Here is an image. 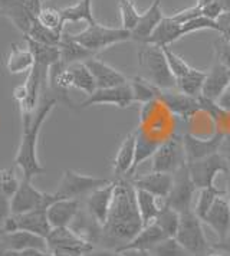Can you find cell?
Listing matches in <instances>:
<instances>
[{
    "label": "cell",
    "instance_id": "cell-44",
    "mask_svg": "<svg viewBox=\"0 0 230 256\" xmlns=\"http://www.w3.org/2000/svg\"><path fill=\"white\" fill-rule=\"evenodd\" d=\"M198 16H202V9L197 8L194 4V6H192V8H186L183 10L176 12L174 14H172L170 18H172L176 24H187V22H190V20H193V19H196V18H198Z\"/></svg>",
    "mask_w": 230,
    "mask_h": 256
},
{
    "label": "cell",
    "instance_id": "cell-42",
    "mask_svg": "<svg viewBox=\"0 0 230 256\" xmlns=\"http://www.w3.org/2000/svg\"><path fill=\"white\" fill-rule=\"evenodd\" d=\"M206 29L216 30V32L220 34V30H222V24H218V20H212V19H208V18L203 16V14L183 24L184 36L190 35V34H194V32H198V30H206Z\"/></svg>",
    "mask_w": 230,
    "mask_h": 256
},
{
    "label": "cell",
    "instance_id": "cell-59",
    "mask_svg": "<svg viewBox=\"0 0 230 256\" xmlns=\"http://www.w3.org/2000/svg\"><path fill=\"white\" fill-rule=\"evenodd\" d=\"M228 90H230V85H229V88H228Z\"/></svg>",
    "mask_w": 230,
    "mask_h": 256
},
{
    "label": "cell",
    "instance_id": "cell-50",
    "mask_svg": "<svg viewBox=\"0 0 230 256\" xmlns=\"http://www.w3.org/2000/svg\"><path fill=\"white\" fill-rule=\"evenodd\" d=\"M216 104H218L223 111H228V112H230V90H228L226 92L223 94V95L218 98V101H216Z\"/></svg>",
    "mask_w": 230,
    "mask_h": 256
},
{
    "label": "cell",
    "instance_id": "cell-8",
    "mask_svg": "<svg viewBox=\"0 0 230 256\" xmlns=\"http://www.w3.org/2000/svg\"><path fill=\"white\" fill-rule=\"evenodd\" d=\"M108 183H111L108 178L82 174L75 170H65L54 193L58 198H80L82 196H88L100 187L106 186Z\"/></svg>",
    "mask_w": 230,
    "mask_h": 256
},
{
    "label": "cell",
    "instance_id": "cell-28",
    "mask_svg": "<svg viewBox=\"0 0 230 256\" xmlns=\"http://www.w3.org/2000/svg\"><path fill=\"white\" fill-rule=\"evenodd\" d=\"M183 24H176L170 16H166L161 24L154 29V32L142 44H151L156 46H172L176 40L183 38Z\"/></svg>",
    "mask_w": 230,
    "mask_h": 256
},
{
    "label": "cell",
    "instance_id": "cell-38",
    "mask_svg": "<svg viewBox=\"0 0 230 256\" xmlns=\"http://www.w3.org/2000/svg\"><path fill=\"white\" fill-rule=\"evenodd\" d=\"M151 256H193L187 252L176 238H167L148 250Z\"/></svg>",
    "mask_w": 230,
    "mask_h": 256
},
{
    "label": "cell",
    "instance_id": "cell-43",
    "mask_svg": "<svg viewBox=\"0 0 230 256\" xmlns=\"http://www.w3.org/2000/svg\"><path fill=\"white\" fill-rule=\"evenodd\" d=\"M214 54L218 64H222L224 68L230 70V42L218 36L214 40Z\"/></svg>",
    "mask_w": 230,
    "mask_h": 256
},
{
    "label": "cell",
    "instance_id": "cell-35",
    "mask_svg": "<svg viewBox=\"0 0 230 256\" xmlns=\"http://www.w3.org/2000/svg\"><path fill=\"white\" fill-rule=\"evenodd\" d=\"M154 222L158 224V228L167 238H176L178 224H180V213L177 210L172 209L170 206H167L164 202V206L161 208L160 213Z\"/></svg>",
    "mask_w": 230,
    "mask_h": 256
},
{
    "label": "cell",
    "instance_id": "cell-3",
    "mask_svg": "<svg viewBox=\"0 0 230 256\" xmlns=\"http://www.w3.org/2000/svg\"><path fill=\"white\" fill-rule=\"evenodd\" d=\"M58 102L54 95L44 94L32 116L22 121V138L14 156V166L22 170L23 178L26 180H32L36 176L45 173V167L38 157V141L44 122Z\"/></svg>",
    "mask_w": 230,
    "mask_h": 256
},
{
    "label": "cell",
    "instance_id": "cell-19",
    "mask_svg": "<svg viewBox=\"0 0 230 256\" xmlns=\"http://www.w3.org/2000/svg\"><path fill=\"white\" fill-rule=\"evenodd\" d=\"M80 212V198H58L48 208L46 213L52 228H69Z\"/></svg>",
    "mask_w": 230,
    "mask_h": 256
},
{
    "label": "cell",
    "instance_id": "cell-14",
    "mask_svg": "<svg viewBox=\"0 0 230 256\" xmlns=\"http://www.w3.org/2000/svg\"><path fill=\"white\" fill-rule=\"evenodd\" d=\"M132 102H134L132 90L128 82V84L112 86V88H98L86 100L80 102L78 108L82 110V108H88L92 105H114V106L124 110Z\"/></svg>",
    "mask_w": 230,
    "mask_h": 256
},
{
    "label": "cell",
    "instance_id": "cell-33",
    "mask_svg": "<svg viewBox=\"0 0 230 256\" xmlns=\"http://www.w3.org/2000/svg\"><path fill=\"white\" fill-rule=\"evenodd\" d=\"M131 90H132V96H134V102H140L141 105L148 104L151 101L158 98L160 88H157L156 85H152L151 82L146 81L144 78H141L140 75L134 76L131 81Z\"/></svg>",
    "mask_w": 230,
    "mask_h": 256
},
{
    "label": "cell",
    "instance_id": "cell-57",
    "mask_svg": "<svg viewBox=\"0 0 230 256\" xmlns=\"http://www.w3.org/2000/svg\"><path fill=\"white\" fill-rule=\"evenodd\" d=\"M0 256H9V250L2 240H0Z\"/></svg>",
    "mask_w": 230,
    "mask_h": 256
},
{
    "label": "cell",
    "instance_id": "cell-18",
    "mask_svg": "<svg viewBox=\"0 0 230 256\" xmlns=\"http://www.w3.org/2000/svg\"><path fill=\"white\" fill-rule=\"evenodd\" d=\"M132 186L136 188L146 190L151 194L157 196L158 198H168L172 192V184H174V174L172 173H160V172H151L150 174L140 176V177H132L130 178Z\"/></svg>",
    "mask_w": 230,
    "mask_h": 256
},
{
    "label": "cell",
    "instance_id": "cell-49",
    "mask_svg": "<svg viewBox=\"0 0 230 256\" xmlns=\"http://www.w3.org/2000/svg\"><path fill=\"white\" fill-rule=\"evenodd\" d=\"M218 152L224 157V160L228 162L230 168V136H226V137H224V140L222 142V147H220V152Z\"/></svg>",
    "mask_w": 230,
    "mask_h": 256
},
{
    "label": "cell",
    "instance_id": "cell-40",
    "mask_svg": "<svg viewBox=\"0 0 230 256\" xmlns=\"http://www.w3.org/2000/svg\"><path fill=\"white\" fill-rule=\"evenodd\" d=\"M36 20L40 24H44L49 29H54L58 32H64V18H62V13L60 9H55V8H44L40 13L38 14Z\"/></svg>",
    "mask_w": 230,
    "mask_h": 256
},
{
    "label": "cell",
    "instance_id": "cell-2",
    "mask_svg": "<svg viewBox=\"0 0 230 256\" xmlns=\"http://www.w3.org/2000/svg\"><path fill=\"white\" fill-rule=\"evenodd\" d=\"M176 121L177 116H172L160 100H154L148 104L141 105L140 126L136 130L137 147L132 173L137 170L140 164L152 157V154L157 152L162 142L176 136Z\"/></svg>",
    "mask_w": 230,
    "mask_h": 256
},
{
    "label": "cell",
    "instance_id": "cell-60",
    "mask_svg": "<svg viewBox=\"0 0 230 256\" xmlns=\"http://www.w3.org/2000/svg\"><path fill=\"white\" fill-rule=\"evenodd\" d=\"M48 256H50V255H49V254H48Z\"/></svg>",
    "mask_w": 230,
    "mask_h": 256
},
{
    "label": "cell",
    "instance_id": "cell-10",
    "mask_svg": "<svg viewBox=\"0 0 230 256\" xmlns=\"http://www.w3.org/2000/svg\"><path fill=\"white\" fill-rule=\"evenodd\" d=\"M187 163L183 148V140L180 136H174L162 142L151 157V170L160 173L174 174L182 166Z\"/></svg>",
    "mask_w": 230,
    "mask_h": 256
},
{
    "label": "cell",
    "instance_id": "cell-36",
    "mask_svg": "<svg viewBox=\"0 0 230 256\" xmlns=\"http://www.w3.org/2000/svg\"><path fill=\"white\" fill-rule=\"evenodd\" d=\"M220 196H226V190H222L216 186L204 187L198 190V198L196 202L194 213L203 220V218L207 214V212L213 206V203L216 202V198Z\"/></svg>",
    "mask_w": 230,
    "mask_h": 256
},
{
    "label": "cell",
    "instance_id": "cell-13",
    "mask_svg": "<svg viewBox=\"0 0 230 256\" xmlns=\"http://www.w3.org/2000/svg\"><path fill=\"white\" fill-rule=\"evenodd\" d=\"M196 190H197V187L194 186V183L190 177L187 163H186L174 173V184H172L168 198L164 202L172 209L177 210L178 213H183L186 210L192 209V202H193Z\"/></svg>",
    "mask_w": 230,
    "mask_h": 256
},
{
    "label": "cell",
    "instance_id": "cell-22",
    "mask_svg": "<svg viewBox=\"0 0 230 256\" xmlns=\"http://www.w3.org/2000/svg\"><path fill=\"white\" fill-rule=\"evenodd\" d=\"M0 240L8 248L9 252H22L29 249H36L48 252V242L45 238L26 230H14L0 234Z\"/></svg>",
    "mask_w": 230,
    "mask_h": 256
},
{
    "label": "cell",
    "instance_id": "cell-32",
    "mask_svg": "<svg viewBox=\"0 0 230 256\" xmlns=\"http://www.w3.org/2000/svg\"><path fill=\"white\" fill-rule=\"evenodd\" d=\"M204 80H206V72L192 68L186 75L177 80V90L190 96L198 98L202 95Z\"/></svg>",
    "mask_w": 230,
    "mask_h": 256
},
{
    "label": "cell",
    "instance_id": "cell-26",
    "mask_svg": "<svg viewBox=\"0 0 230 256\" xmlns=\"http://www.w3.org/2000/svg\"><path fill=\"white\" fill-rule=\"evenodd\" d=\"M164 18H166V14L161 10V0H152L148 9L144 13H141L140 24L131 32V39L137 40L138 44L146 42Z\"/></svg>",
    "mask_w": 230,
    "mask_h": 256
},
{
    "label": "cell",
    "instance_id": "cell-9",
    "mask_svg": "<svg viewBox=\"0 0 230 256\" xmlns=\"http://www.w3.org/2000/svg\"><path fill=\"white\" fill-rule=\"evenodd\" d=\"M56 200L58 196L55 193L40 192L32 184V180L22 177L20 186L10 198L12 214H22L34 209H48Z\"/></svg>",
    "mask_w": 230,
    "mask_h": 256
},
{
    "label": "cell",
    "instance_id": "cell-16",
    "mask_svg": "<svg viewBox=\"0 0 230 256\" xmlns=\"http://www.w3.org/2000/svg\"><path fill=\"white\" fill-rule=\"evenodd\" d=\"M224 137H226V134H223V132H218L212 138H197L193 134H188V132L184 134L182 140H183L186 162L193 163V162L203 160L206 157H210V156L218 152Z\"/></svg>",
    "mask_w": 230,
    "mask_h": 256
},
{
    "label": "cell",
    "instance_id": "cell-31",
    "mask_svg": "<svg viewBox=\"0 0 230 256\" xmlns=\"http://www.w3.org/2000/svg\"><path fill=\"white\" fill-rule=\"evenodd\" d=\"M60 13H62L65 24H78V22L91 24L96 22L94 16V10H92V0H78L75 4L60 9Z\"/></svg>",
    "mask_w": 230,
    "mask_h": 256
},
{
    "label": "cell",
    "instance_id": "cell-52",
    "mask_svg": "<svg viewBox=\"0 0 230 256\" xmlns=\"http://www.w3.org/2000/svg\"><path fill=\"white\" fill-rule=\"evenodd\" d=\"M121 256H151L148 250H140V249H124L120 250Z\"/></svg>",
    "mask_w": 230,
    "mask_h": 256
},
{
    "label": "cell",
    "instance_id": "cell-23",
    "mask_svg": "<svg viewBox=\"0 0 230 256\" xmlns=\"http://www.w3.org/2000/svg\"><path fill=\"white\" fill-rule=\"evenodd\" d=\"M136 147H137V134L134 130L126 134L112 162V172H114L115 178H122L126 176H131L134 162H136Z\"/></svg>",
    "mask_w": 230,
    "mask_h": 256
},
{
    "label": "cell",
    "instance_id": "cell-15",
    "mask_svg": "<svg viewBox=\"0 0 230 256\" xmlns=\"http://www.w3.org/2000/svg\"><path fill=\"white\" fill-rule=\"evenodd\" d=\"M157 100H160L172 116L186 120V121L188 118L194 116L198 111H202V105H200L198 98L180 92L178 90L177 91H174V90H160Z\"/></svg>",
    "mask_w": 230,
    "mask_h": 256
},
{
    "label": "cell",
    "instance_id": "cell-53",
    "mask_svg": "<svg viewBox=\"0 0 230 256\" xmlns=\"http://www.w3.org/2000/svg\"><path fill=\"white\" fill-rule=\"evenodd\" d=\"M220 36H222L223 39H226L228 42H230V26H222Z\"/></svg>",
    "mask_w": 230,
    "mask_h": 256
},
{
    "label": "cell",
    "instance_id": "cell-27",
    "mask_svg": "<svg viewBox=\"0 0 230 256\" xmlns=\"http://www.w3.org/2000/svg\"><path fill=\"white\" fill-rule=\"evenodd\" d=\"M58 48H59V64L64 66H69L78 62H85L86 59L95 56L94 52L82 46L80 42H76L72 38V35H68V34H64Z\"/></svg>",
    "mask_w": 230,
    "mask_h": 256
},
{
    "label": "cell",
    "instance_id": "cell-6",
    "mask_svg": "<svg viewBox=\"0 0 230 256\" xmlns=\"http://www.w3.org/2000/svg\"><path fill=\"white\" fill-rule=\"evenodd\" d=\"M202 222L203 220L196 214L193 209L180 213V224L176 239L193 256H204L212 249L207 242Z\"/></svg>",
    "mask_w": 230,
    "mask_h": 256
},
{
    "label": "cell",
    "instance_id": "cell-11",
    "mask_svg": "<svg viewBox=\"0 0 230 256\" xmlns=\"http://www.w3.org/2000/svg\"><path fill=\"white\" fill-rule=\"evenodd\" d=\"M187 168H188L190 177H192L194 186L197 187V190L214 186V180L218 173L226 174L230 170L229 164L220 152H216L203 160L187 163Z\"/></svg>",
    "mask_w": 230,
    "mask_h": 256
},
{
    "label": "cell",
    "instance_id": "cell-5",
    "mask_svg": "<svg viewBox=\"0 0 230 256\" xmlns=\"http://www.w3.org/2000/svg\"><path fill=\"white\" fill-rule=\"evenodd\" d=\"M72 38L76 42H80L82 46L96 54L106 48L114 46L116 44L131 40V32L122 28H111L101 24L100 22H95V24H86L84 30L72 35Z\"/></svg>",
    "mask_w": 230,
    "mask_h": 256
},
{
    "label": "cell",
    "instance_id": "cell-61",
    "mask_svg": "<svg viewBox=\"0 0 230 256\" xmlns=\"http://www.w3.org/2000/svg\"><path fill=\"white\" fill-rule=\"evenodd\" d=\"M228 13H230V12H228Z\"/></svg>",
    "mask_w": 230,
    "mask_h": 256
},
{
    "label": "cell",
    "instance_id": "cell-56",
    "mask_svg": "<svg viewBox=\"0 0 230 256\" xmlns=\"http://www.w3.org/2000/svg\"><path fill=\"white\" fill-rule=\"evenodd\" d=\"M213 2H216V0H197L196 6L200 8V9H203V8H206V6H208V4L213 3Z\"/></svg>",
    "mask_w": 230,
    "mask_h": 256
},
{
    "label": "cell",
    "instance_id": "cell-47",
    "mask_svg": "<svg viewBox=\"0 0 230 256\" xmlns=\"http://www.w3.org/2000/svg\"><path fill=\"white\" fill-rule=\"evenodd\" d=\"M212 249L218 250V252H222V254H224V255H230V233L226 238L220 239L218 244H212Z\"/></svg>",
    "mask_w": 230,
    "mask_h": 256
},
{
    "label": "cell",
    "instance_id": "cell-30",
    "mask_svg": "<svg viewBox=\"0 0 230 256\" xmlns=\"http://www.w3.org/2000/svg\"><path fill=\"white\" fill-rule=\"evenodd\" d=\"M136 198H137L138 212L144 226L152 223L158 216L161 208L164 206V200L141 188H136Z\"/></svg>",
    "mask_w": 230,
    "mask_h": 256
},
{
    "label": "cell",
    "instance_id": "cell-39",
    "mask_svg": "<svg viewBox=\"0 0 230 256\" xmlns=\"http://www.w3.org/2000/svg\"><path fill=\"white\" fill-rule=\"evenodd\" d=\"M20 182L22 180H19L16 176V166L0 170V193H3L6 198H12L14 196L20 186Z\"/></svg>",
    "mask_w": 230,
    "mask_h": 256
},
{
    "label": "cell",
    "instance_id": "cell-37",
    "mask_svg": "<svg viewBox=\"0 0 230 256\" xmlns=\"http://www.w3.org/2000/svg\"><path fill=\"white\" fill-rule=\"evenodd\" d=\"M118 10L121 14V28L132 32L141 19V13L137 10L134 0H118Z\"/></svg>",
    "mask_w": 230,
    "mask_h": 256
},
{
    "label": "cell",
    "instance_id": "cell-54",
    "mask_svg": "<svg viewBox=\"0 0 230 256\" xmlns=\"http://www.w3.org/2000/svg\"><path fill=\"white\" fill-rule=\"evenodd\" d=\"M218 3L220 4L223 13L230 12V0H218Z\"/></svg>",
    "mask_w": 230,
    "mask_h": 256
},
{
    "label": "cell",
    "instance_id": "cell-12",
    "mask_svg": "<svg viewBox=\"0 0 230 256\" xmlns=\"http://www.w3.org/2000/svg\"><path fill=\"white\" fill-rule=\"evenodd\" d=\"M46 212L48 209H34L28 213H22V214H10L3 226V233L26 230V232L39 234L46 239L52 230V226L48 220Z\"/></svg>",
    "mask_w": 230,
    "mask_h": 256
},
{
    "label": "cell",
    "instance_id": "cell-29",
    "mask_svg": "<svg viewBox=\"0 0 230 256\" xmlns=\"http://www.w3.org/2000/svg\"><path fill=\"white\" fill-rule=\"evenodd\" d=\"M164 239H167V236H166L164 232L158 228V224H157L156 222H152V223H150L147 226H144L131 242H128L126 246H122V248L118 249L116 252L124 250V249L150 250V249H152L156 244H158L160 242H162Z\"/></svg>",
    "mask_w": 230,
    "mask_h": 256
},
{
    "label": "cell",
    "instance_id": "cell-48",
    "mask_svg": "<svg viewBox=\"0 0 230 256\" xmlns=\"http://www.w3.org/2000/svg\"><path fill=\"white\" fill-rule=\"evenodd\" d=\"M85 256H121V254L116 250H112V249H105V248L96 249V248H94Z\"/></svg>",
    "mask_w": 230,
    "mask_h": 256
},
{
    "label": "cell",
    "instance_id": "cell-20",
    "mask_svg": "<svg viewBox=\"0 0 230 256\" xmlns=\"http://www.w3.org/2000/svg\"><path fill=\"white\" fill-rule=\"evenodd\" d=\"M229 85L230 70L216 60L210 70L206 72V80L203 84V90H202L200 96L216 102L218 98L228 91Z\"/></svg>",
    "mask_w": 230,
    "mask_h": 256
},
{
    "label": "cell",
    "instance_id": "cell-7",
    "mask_svg": "<svg viewBox=\"0 0 230 256\" xmlns=\"http://www.w3.org/2000/svg\"><path fill=\"white\" fill-rule=\"evenodd\" d=\"M42 2L44 0H0V16L9 19V22L26 36L44 9Z\"/></svg>",
    "mask_w": 230,
    "mask_h": 256
},
{
    "label": "cell",
    "instance_id": "cell-34",
    "mask_svg": "<svg viewBox=\"0 0 230 256\" xmlns=\"http://www.w3.org/2000/svg\"><path fill=\"white\" fill-rule=\"evenodd\" d=\"M62 36H64V32H58V30H54V29H49V28L39 24L38 20H34L32 26H30L29 34L24 38H29L34 42L48 45V46H59Z\"/></svg>",
    "mask_w": 230,
    "mask_h": 256
},
{
    "label": "cell",
    "instance_id": "cell-45",
    "mask_svg": "<svg viewBox=\"0 0 230 256\" xmlns=\"http://www.w3.org/2000/svg\"><path fill=\"white\" fill-rule=\"evenodd\" d=\"M12 214L10 198L0 193V234L3 233V226Z\"/></svg>",
    "mask_w": 230,
    "mask_h": 256
},
{
    "label": "cell",
    "instance_id": "cell-21",
    "mask_svg": "<svg viewBox=\"0 0 230 256\" xmlns=\"http://www.w3.org/2000/svg\"><path fill=\"white\" fill-rule=\"evenodd\" d=\"M85 65L88 66V70H91L92 76H94L95 84H96V90L98 88H112V86L124 85V84L130 82L122 72L115 70L111 65H108L106 62H104L101 59H96L95 56L86 59Z\"/></svg>",
    "mask_w": 230,
    "mask_h": 256
},
{
    "label": "cell",
    "instance_id": "cell-25",
    "mask_svg": "<svg viewBox=\"0 0 230 256\" xmlns=\"http://www.w3.org/2000/svg\"><path fill=\"white\" fill-rule=\"evenodd\" d=\"M34 65V55L29 45L13 44L9 54L4 58V68L10 75L29 74Z\"/></svg>",
    "mask_w": 230,
    "mask_h": 256
},
{
    "label": "cell",
    "instance_id": "cell-41",
    "mask_svg": "<svg viewBox=\"0 0 230 256\" xmlns=\"http://www.w3.org/2000/svg\"><path fill=\"white\" fill-rule=\"evenodd\" d=\"M162 50H164L166 59H167V62H168V66H170V70H172L176 81H177L178 78H182L183 75H186L188 70H192V66H190L182 56H178V55L172 50V46H164L162 48Z\"/></svg>",
    "mask_w": 230,
    "mask_h": 256
},
{
    "label": "cell",
    "instance_id": "cell-17",
    "mask_svg": "<svg viewBox=\"0 0 230 256\" xmlns=\"http://www.w3.org/2000/svg\"><path fill=\"white\" fill-rule=\"evenodd\" d=\"M115 186H116V180L108 183L106 186L94 190L92 193H90L86 196V203H85L86 212L101 226H104L108 220V214H110L111 204H112V200H114Z\"/></svg>",
    "mask_w": 230,
    "mask_h": 256
},
{
    "label": "cell",
    "instance_id": "cell-4",
    "mask_svg": "<svg viewBox=\"0 0 230 256\" xmlns=\"http://www.w3.org/2000/svg\"><path fill=\"white\" fill-rule=\"evenodd\" d=\"M140 76L160 90H176L177 81L166 59L162 48L140 44L137 50Z\"/></svg>",
    "mask_w": 230,
    "mask_h": 256
},
{
    "label": "cell",
    "instance_id": "cell-55",
    "mask_svg": "<svg viewBox=\"0 0 230 256\" xmlns=\"http://www.w3.org/2000/svg\"><path fill=\"white\" fill-rule=\"evenodd\" d=\"M224 176H226V184H228V187H226V198H228L230 204V170Z\"/></svg>",
    "mask_w": 230,
    "mask_h": 256
},
{
    "label": "cell",
    "instance_id": "cell-24",
    "mask_svg": "<svg viewBox=\"0 0 230 256\" xmlns=\"http://www.w3.org/2000/svg\"><path fill=\"white\" fill-rule=\"evenodd\" d=\"M203 222L216 233L220 239L226 238L230 233V204L226 196H220L216 198L213 206L203 218Z\"/></svg>",
    "mask_w": 230,
    "mask_h": 256
},
{
    "label": "cell",
    "instance_id": "cell-1",
    "mask_svg": "<svg viewBox=\"0 0 230 256\" xmlns=\"http://www.w3.org/2000/svg\"><path fill=\"white\" fill-rule=\"evenodd\" d=\"M144 228L138 212L136 187L126 177L116 178L114 200L108 214V220L102 226L100 244L105 249L118 250L131 242Z\"/></svg>",
    "mask_w": 230,
    "mask_h": 256
},
{
    "label": "cell",
    "instance_id": "cell-46",
    "mask_svg": "<svg viewBox=\"0 0 230 256\" xmlns=\"http://www.w3.org/2000/svg\"><path fill=\"white\" fill-rule=\"evenodd\" d=\"M202 14L208 18V19H212V20H218V19H220L222 14H223V10H222L220 4L218 3V0H216V2L210 3L206 8H203V9H202Z\"/></svg>",
    "mask_w": 230,
    "mask_h": 256
},
{
    "label": "cell",
    "instance_id": "cell-58",
    "mask_svg": "<svg viewBox=\"0 0 230 256\" xmlns=\"http://www.w3.org/2000/svg\"><path fill=\"white\" fill-rule=\"evenodd\" d=\"M204 256H228V255H224V254H222V252H218V250H214V249H210Z\"/></svg>",
    "mask_w": 230,
    "mask_h": 256
},
{
    "label": "cell",
    "instance_id": "cell-51",
    "mask_svg": "<svg viewBox=\"0 0 230 256\" xmlns=\"http://www.w3.org/2000/svg\"><path fill=\"white\" fill-rule=\"evenodd\" d=\"M9 256H48V252L29 249V250H22V252H9Z\"/></svg>",
    "mask_w": 230,
    "mask_h": 256
}]
</instances>
